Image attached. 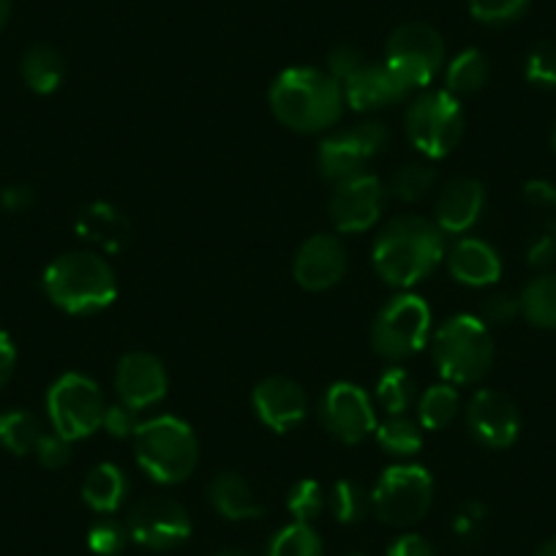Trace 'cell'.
<instances>
[{
    "instance_id": "obj_16",
    "label": "cell",
    "mask_w": 556,
    "mask_h": 556,
    "mask_svg": "<svg viewBox=\"0 0 556 556\" xmlns=\"http://www.w3.org/2000/svg\"><path fill=\"white\" fill-rule=\"evenodd\" d=\"M346 273V245L339 235L317 232L303 240L292 260V276L306 292H328Z\"/></svg>"
},
{
    "instance_id": "obj_8",
    "label": "cell",
    "mask_w": 556,
    "mask_h": 556,
    "mask_svg": "<svg viewBox=\"0 0 556 556\" xmlns=\"http://www.w3.org/2000/svg\"><path fill=\"white\" fill-rule=\"evenodd\" d=\"M434 502V478L420 464H393L379 475L371 491V513L388 527L424 521Z\"/></svg>"
},
{
    "instance_id": "obj_39",
    "label": "cell",
    "mask_w": 556,
    "mask_h": 556,
    "mask_svg": "<svg viewBox=\"0 0 556 556\" xmlns=\"http://www.w3.org/2000/svg\"><path fill=\"white\" fill-rule=\"evenodd\" d=\"M483 523H485V505L478 500H469L458 507L451 527L458 540H464V543H475V540L480 538V532H483Z\"/></svg>"
},
{
    "instance_id": "obj_6",
    "label": "cell",
    "mask_w": 556,
    "mask_h": 556,
    "mask_svg": "<svg viewBox=\"0 0 556 556\" xmlns=\"http://www.w3.org/2000/svg\"><path fill=\"white\" fill-rule=\"evenodd\" d=\"M406 137L420 156L447 159L464 137V106L453 93L424 90L406 110Z\"/></svg>"
},
{
    "instance_id": "obj_34",
    "label": "cell",
    "mask_w": 556,
    "mask_h": 556,
    "mask_svg": "<svg viewBox=\"0 0 556 556\" xmlns=\"http://www.w3.org/2000/svg\"><path fill=\"white\" fill-rule=\"evenodd\" d=\"M267 556H323V540L312 523L292 521L290 527L273 534Z\"/></svg>"
},
{
    "instance_id": "obj_49",
    "label": "cell",
    "mask_w": 556,
    "mask_h": 556,
    "mask_svg": "<svg viewBox=\"0 0 556 556\" xmlns=\"http://www.w3.org/2000/svg\"><path fill=\"white\" fill-rule=\"evenodd\" d=\"M9 17H12V0H0V30L7 28Z\"/></svg>"
},
{
    "instance_id": "obj_11",
    "label": "cell",
    "mask_w": 556,
    "mask_h": 556,
    "mask_svg": "<svg viewBox=\"0 0 556 556\" xmlns=\"http://www.w3.org/2000/svg\"><path fill=\"white\" fill-rule=\"evenodd\" d=\"M388 142L390 131L382 121H363L328 134L317 151L319 173L333 184L366 173V164L374 162Z\"/></svg>"
},
{
    "instance_id": "obj_42",
    "label": "cell",
    "mask_w": 556,
    "mask_h": 556,
    "mask_svg": "<svg viewBox=\"0 0 556 556\" xmlns=\"http://www.w3.org/2000/svg\"><path fill=\"white\" fill-rule=\"evenodd\" d=\"M139 424H142V420L137 417V409H131V406L126 404H112L106 406L104 426H101V429H104L112 440H134Z\"/></svg>"
},
{
    "instance_id": "obj_24",
    "label": "cell",
    "mask_w": 556,
    "mask_h": 556,
    "mask_svg": "<svg viewBox=\"0 0 556 556\" xmlns=\"http://www.w3.org/2000/svg\"><path fill=\"white\" fill-rule=\"evenodd\" d=\"M128 494V478L117 464H96L83 483V500L96 513H115Z\"/></svg>"
},
{
    "instance_id": "obj_29",
    "label": "cell",
    "mask_w": 556,
    "mask_h": 556,
    "mask_svg": "<svg viewBox=\"0 0 556 556\" xmlns=\"http://www.w3.org/2000/svg\"><path fill=\"white\" fill-rule=\"evenodd\" d=\"M45 437V426L28 409H9L0 415V445L14 456H28Z\"/></svg>"
},
{
    "instance_id": "obj_30",
    "label": "cell",
    "mask_w": 556,
    "mask_h": 556,
    "mask_svg": "<svg viewBox=\"0 0 556 556\" xmlns=\"http://www.w3.org/2000/svg\"><path fill=\"white\" fill-rule=\"evenodd\" d=\"M458 409H462V401L451 382L431 384L417 401V424L424 426V431H442L456 420Z\"/></svg>"
},
{
    "instance_id": "obj_14",
    "label": "cell",
    "mask_w": 556,
    "mask_h": 556,
    "mask_svg": "<svg viewBox=\"0 0 556 556\" xmlns=\"http://www.w3.org/2000/svg\"><path fill=\"white\" fill-rule=\"evenodd\" d=\"M384 202H388V189L377 175H352L336 184L328 205L330 222L341 235L368 232L382 218Z\"/></svg>"
},
{
    "instance_id": "obj_36",
    "label": "cell",
    "mask_w": 556,
    "mask_h": 556,
    "mask_svg": "<svg viewBox=\"0 0 556 556\" xmlns=\"http://www.w3.org/2000/svg\"><path fill=\"white\" fill-rule=\"evenodd\" d=\"M523 77L534 88L556 90V41H538L529 50L527 63H523Z\"/></svg>"
},
{
    "instance_id": "obj_41",
    "label": "cell",
    "mask_w": 556,
    "mask_h": 556,
    "mask_svg": "<svg viewBox=\"0 0 556 556\" xmlns=\"http://www.w3.org/2000/svg\"><path fill=\"white\" fill-rule=\"evenodd\" d=\"M34 453L45 469H63L72 462V442L66 437L55 434V431H45Z\"/></svg>"
},
{
    "instance_id": "obj_9",
    "label": "cell",
    "mask_w": 556,
    "mask_h": 556,
    "mask_svg": "<svg viewBox=\"0 0 556 556\" xmlns=\"http://www.w3.org/2000/svg\"><path fill=\"white\" fill-rule=\"evenodd\" d=\"M104 393L88 374H61L47 393V415H50L52 431L66 437L68 442L93 437L104 426Z\"/></svg>"
},
{
    "instance_id": "obj_26",
    "label": "cell",
    "mask_w": 556,
    "mask_h": 556,
    "mask_svg": "<svg viewBox=\"0 0 556 556\" xmlns=\"http://www.w3.org/2000/svg\"><path fill=\"white\" fill-rule=\"evenodd\" d=\"M521 317L534 328L556 330V273H540L518 295Z\"/></svg>"
},
{
    "instance_id": "obj_43",
    "label": "cell",
    "mask_w": 556,
    "mask_h": 556,
    "mask_svg": "<svg viewBox=\"0 0 556 556\" xmlns=\"http://www.w3.org/2000/svg\"><path fill=\"white\" fill-rule=\"evenodd\" d=\"M521 314V303L518 298L507 295V292H494L483 301V312H480V319H483L489 328H502V325H510L513 319Z\"/></svg>"
},
{
    "instance_id": "obj_20",
    "label": "cell",
    "mask_w": 556,
    "mask_h": 556,
    "mask_svg": "<svg viewBox=\"0 0 556 556\" xmlns=\"http://www.w3.org/2000/svg\"><path fill=\"white\" fill-rule=\"evenodd\" d=\"M341 88H344V101L355 112H377L409 96L406 85L384 63L374 61L363 63L352 77L341 83Z\"/></svg>"
},
{
    "instance_id": "obj_27",
    "label": "cell",
    "mask_w": 556,
    "mask_h": 556,
    "mask_svg": "<svg viewBox=\"0 0 556 556\" xmlns=\"http://www.w3.org/2000/svg\"><path fill=\"white\" fill-rule=\"evenodd\" d=\"M489 74H491L489 58H485L480 50H475V47H469V50L458 52V55L447 63L445 90L456 96V99H462V96H472L485 88Z\"/></svg>"
},
{
    "instance_id": "obj_15",
    "label": "cell",
    "mask_w": 556,
    "mask_h": 556,
    "mask_svg": "<svg viewBox=\"0 0 556 556\" xmlns=\"http://www.w3.org/2000/svg\"><path fill=\"white\" fill-rule=\"evenodd\" d=\"M467 429L483 447L507 451L521 434V412L507 393L483 388L467 404Z\"/></svg>"
},
{
    "instance_id": "obj_44",
    "label": "cell",
    "mask_w": 556,
    "mask_h": 556,
    "mask_svg": "<svg viewBox=\"0 0 556 556\" xmlns=\"http://www.w3.org/2000/svg\"><path fill=\"white\" fill-rule=\"evenodd\" d=\"M363 63H366V58H363V52L357 50V47L339 45L328 55V68H325V72H328L333 79H339V83H344V79L352 77Z\"/></svg>"
},
{
    "instance_id": "obj_33",
    "label": "cell",
    "mask_w": 556,
    "mask_h": 556,
    "mask_svg": "<svg viewBox=\"0 0 556 556\" xmlns=\"http://www.w3.org/2000/svg\"><path fill=\"white\" fill-rule=\"evenodd\" d=\"M377 404L388 415H406V409L415 401V382L401 366H390L377 379Z\"/></svg>"
},
{
    "instance_id": "obj_45",
    "label": "cell",
    "mask_w": 556,
    "mask_h": 556,
    "mask_svg": "<svg viewBox=\"0 0 556 556\" xmlns=\"http://www.w3.org/2000/svg\"><path fill=\"white\" fill-rule=\"evenodd\" d=\"M523 200L534 211L551 213V218H556V186H551L548 180H529L523 186Z\"/></svg>"
},
{
    "instance_id": "obj_3",
    "label": "cell",
    "mask_w": 556,
    "mask_h": 556,
    "mask_svg": "<svg viewBox=\"0 0 556 556\" xmlns=\"http://www.w3.org/2000/svg\"><path fill=\"white\" fill-rule=\"evenodd\" d=\"M47 298L66 314H99L117 298V276L110 262L93 251H68L47 265Z\"/></svg>"
},
{
    "instance_id": "obj_10",
    "label": "cell",
    "mask_w": 556,
    "mask_h": 556,
    "mask_svg": "<svg viewBox=\"0 0 556 556\" xmlns=\"http://www.w3.org/2000/svg\"><path fill=\"white\" fill-rule=\"evenodd\" d=\"M384 66L409 93L426 90L445 66V39L429 23L399 25L384 45Z\"/></svg>"
},
{
    "instance_id": "obj_13",
    "label": "cell",
    "mask_w": 556,
    "mask_h": 556,
    "mask_svg": "<svg viewBox=\"0 0 556 556\" xmlns=\"http://www.w3.org/2000/svg\"><path fill=\"white\" fill-rule=\"evenodd\" d=\"M319 420L333 440L361 445L377 431V409L361 384L333 382L319 401Z\"/></svg>"
},
{
    "instance_id": "obj_25",
    "label": "cell",
    "mask_w": 556,
    "mask_h": 556,
    "mask_svg": "<svg viewBox=\"0 0 556 556\" xmlns=\"http://www.w3.org/2000/svg\"><path fill=\"white\" fill-rule=\"evenodd\" d=\"M23 79L34 93L50 96L66 79V61L52 45H34L23 55Z\"/></svg>"
},
{
    "instance_id": "obj_18",
    "label": "cell",
    "mask_w": 556,
    "mask_h": 556,
    "mask_svg": "<svg viewBox=\"0 0 556 556\" xmlns=\"http://www.w3.org/2000/svg\"><path fill=\"white\" fill-rule=\"evenodd\" d=\"M251 406L267 429L276 434H287L306 417L308 395L295 379L267 377L256 382L254 393H251Z\"/></svg>"
},
{
    "instance_id": "obj_21",
    "label": "cell",
    "mask_w": 556,
    "mask_h": 556,
    "mask_svg": "<svg viewBox=\"0 0 556 556\" xmlns=\"http://www.w3.org/2000/svg\"><path fill=\"white\" fill-rule=\"evenodd\" d=\"M445 262L458 285L475 287V290L494 287L502 278L500 251L480 238H458L453 249H447Z\"/></svg>"
},
{
    "instance_id": "obj_17",
    "label": "cell",
    "mask_w": 556,
    "mask_h": 556,
    "mask_svg": "<svg viewBox=\"0 0 556 556\" xmlns=\"http://www.w3.org/2000/svg\"><path fill=\"white\" fill-rule=\"evenodd\" d=\"M115 390L121 404L131 409H151L169 393V377L164 363L151 352H128L115 368Z\"/></svg>"
},
{
    "instance_id": "obj_23",
    "label": "cell",
    "mask_w": 556,
    "mask_h": 556,
    "mask_svg": "<svg viewBox=\"0 0 556 556\" xmlns=\"http://www.w3.org/2000/svg\"><path fill=\"white\" fill-rule=\"evenodd\" d=\"M207 500L213 510L227 521H251L265 513V505L254 494L249 480L238 472H218L207 485Z\"/></svg>"
},
{
    "instance_id": "obj_40",
    "label": "cell",
    "mask_w": 556,
    "mask_h": 556,
    "mask_svg": "<svg viewBox=\"0 0 556 556\" xmlns=\"http://www.w3.org/2000/svg\"><path fill=\"white\" fill-rule=\"evenodd\" d=\"M556 260V218H545L543 227L529 238L527 262L532 267H548Z\"/></svg>"
},
{
    "instance_id": "obj_38",
    "label": "cell",
    "mask_w": 556,
    "mask_h": 556,
    "mask_svg": "<svg viewBox=\"0 0 556 556\" xmlns=\"http://www.w3.org/2000/svg\"><path fill=\"white\" fill-rule=\"evenodd\" d=\"M128 529L126 523L115 521V518H101L90 527L88 532V545L93 554L99 556H117L128 543Z\"/></svg>"
},
{
    "instance_id": "obj_53",
    "label": "cell",
    "mask_w": 556,
    "mask_h": 556,
    "mask_svg": "<svg viewBox=\"0 0 556 556\" xmlns=\"http://www.w3.org/2000/svg\"><path fill=\"white\" fill-rule=\"evenodd\" d=\"M346 556H363V554H346Z\"/></svg>"
},
{
    "instance_id": "obj_52",
    "label": "cell",
    "mask_w": 556,
    "mask_h": 556,
    "mask_svg": "<svg viewBox=\"0 0 556 556\" xmlns=\"http://www.w3.org/2000/svg\"><path fill=\"white\" fill-rule=\"evenodd\" d=\"M551 151L556 153V123H554V128H551Z\"/></svg>"
},
{
    "instance_id": "obj_7",
    "label": "cell",
    "mask_w": 556,
    "mask_h": 556,
    "mask_svg": "<svg viewBox=\"0 0 556 556\" xmlns=\"http://www.w3.org/2000/svg\"><path fill=\"white\" fill-rule=\"evenodd\" d=\"M431 336V308L420 295L401 292L390 298L371 325V344L379 357L401 363L424 352Z\"/></svg>"
},
{
    "instance_id": "obj_2",
    "label": "cell",
    "mask_w": 556,
    "mask_h": 556,
    "mask_svg": "<svg viewBox=\"0 0 556 556\" xmlns=\"http://www.w3.org/2000/svg\"><path fill=\"white\" fill-rule=\"evenodd\" d=\"M270 112L298 134L330 131L344 115V88L325 68L292 66L270 85Z\"/></svg>"
},
{
    "instance_id": "obj_32",
    "label": "cell",
    "mask_w": 556,
    "mask_h": 556,
    "mask_svg": "<svg viewBox=\"0 0 556 556\" xmlns=\"http://www.w3.org/2000/svg\"><path fill=\"white\" fill-rule=\"evenodd\" d=\"M328 507L339 523H357L371 510V494L357 480H336L328 494Z\"/></svg>"
},
{
    "instance_id": "obj_4",
    "label": "cell",
    "mask_w": 556,
    "mask_h": 556,
    "mask_svg": "<svg viewBox=\"0 0 556 556\" xmlns=\"http://www.w3.org/2000/svg\"><path fill=\"white\" fill-rule=\"evenodd\" d=\"M139 469L162 485L184 483L200 462V442L184 417L159 415L139 424L134 434Z\"/></svg>"
},
{
    "instance_id": "obj_19",
    "label": "cell",
    "mask_w": 556,
    "mask_h": 556,
    "mask_svg": "<svg viewBox=\"0 0 556 556\" xmlns=\"http://www.w3.org/2000/svg\"><path fill=\"white\" fill-rule=\"evenodd\" d=\"M485 207V189L478 178H453L440 191L434 205V224L445 235H464L480 222Z\"/></svg>"
},
{
    "instance_id": "obj_48",
    "label": "cell",
    "mask_w": 556,
    "mask_h": 556,
    "mask_svg": "<svg viewBox=\"0 0 556 556\" xmlns=\"http://www.w3.org/2000/svg\"><path fill=\"white\" fill-rule=\"evenodd\" d=\"M14 366H17V346H14L12 336L7 330H0V388H7L12 379Z\"/></svg>"
},
{
    "instance_id": "obj_22",
    "label": "cell",
    "mask_w": 556,
    "mask_h": 556,
    "mask_svg": "<svg viewBox=\"0 0 556 556\" xmlns=\"http://www.w3.org/2000/svg\"><path fill=\"white\" fill-rule=\"evenodd\" d=\"M74 227H77L79 238L99 245L106 254H117L131 240V222L121 207L110 205V202H90L88 207L79 211Z\"/></svg>"
},
{
    "instance_id": "obj_46",
    "label": "cell",
    "mask_w": 556,
    "mask_h": 556,
    "mask_svg": "<svg viewBox=\"0 0 556 556\" xmlns=\"http://www.w3.org/2000/svg\"><path fill=\"white\" fill-rule=\"evenodd\" d=\"M388 556H440V554H437V548L424 538V534L406 532V534H399V538L388 545Z\"/></svg>"
},
{
    "instance_id": "obj_12",
    "label": "cell",
    "mask_w": 556,
    "mask_h": 556,
    "mask_svg": "<svg viewBox=\"0 0 556 556\" xmlns=\"http://www.w3.org/2000/svg\"><path fill=\"white\" fill-rule=\"evenodd\" d=\"M128 538L142 548L169 551L191 538V518L180 502L169 496H146L128 510Z\"/></svg>"
},
{
    "instance_id": "obj_37",
    "label": "cell",
    "mask_w": 556,
    "mask_h": 556,
    "mask_svg": "<svg viewBox=\"0 0 556 556\" xmlns=\"http://www.w3.org/2000/svg\"><path fill=\"white\" fill-rule=\"evenodd\" d=\"M529 3L532 0H469V14L480 25L500 28V25H510L521 20L527 14Z\"/></svg>"
},
{
    "instance_id": "obj_1",
    "label": "cell",
    "mask_w": 556,
    "mask_h": 556,
    "mask_svg": "<svg viewBox=\"0 0 556 556\" xmlns=\"http://www.w3.org/2000/svg\"><path fill=\"white\" fill-rule=\"evenodd\" d=\"M445 238L447 235L431 218L415 213L390 218L374 238V270L384 285L412 290L445 262Z\"/></svg>"
},
{
    "instance_id": "obj_47",
    "label": "cell",
    "mask_w": 556,
    "mask_h": 556,
    "mask_svg": "<svg viewBox=\"0 0 556 556\" xmlns=\"http://www.w3.org/2000/svg\"><path fill=\"white\" fill-rule=\"evenodd\" d=\"M36 191L25 184H12L0 191V205L7 207L9 213H25L28 207H34Z\"/></svg>"
},
{
    "instance_id": "obj_28",
    "label": "cell",
    "mask_w": 556,
    "mask_h": 556,
    "mask_svg": "<svg viewBox=\"0 0 556 556\" xmlns=\"http://www.w3.org/2000/svg\"><path fill=\"white\" fill-rule=\"evenodd\" d=\"M377 445L395 458H412L424 451V426L409 415H388L384 424L374 431Z\"/></svg>"
},
{
    "instance_id": "obj_35",
    "label": "cell",
    "mask_w": 556,
    "mask_h": 556,
    "mask_svg": "<svg viewBox=\"0 0 556 556\" xmlns=\"http://www.w3.org/2000/svg\"><path fill=\"white\" fill-rule=\"evenodd\" d=\"M325 507H328V494H325L323 485L312 478L298 480L290 489V494H287V510H290L292 518L301 523H312L314 518L323 516Z\"/></svg>"
},
{
    "instance_id": "obj_50",
    "label": "cell",
    "mask_w": 556,
    "mask_h": 556,
    "mask_svg": "<svg viewBox=\"0 0 556 556\" xmlns=\"http://www.w3.org/2000/svg\"><path fill=\"white\" fill-rule=\"evenodd\" d=\"M534 556H556V534H554V538L545 540V543L540 545L538 554H534Z\"/></svg>"
},
{
    "instance_id": "obj_5",
    "label": "cell",
    "mask_w": 556,
    "mask_h": 556,
    "mask_svg": "<svg viewBox=\"0 0 556 556\" xmlns=\"http://www.w3.org/2000/svg\"><path fill=\"white\" fill-rule=\"evenodd\" d=\"M494 336L475 314H456L431 339V357L451 384H475L494 366Z\"/></svg>"
},
{
    "instance_id": "obj_31",
    "label": "cell",
    "mask_w": 556,
    "mask_h": 556,
    "mask_svg": "<svg viewBox=\"0 0 556 556\" xmlns=\"http://www.w3.org/2000/svg\"><path fill=\"white\" fill-rule=\"evenodd\" d=\"M437 186V173L429 164H404L393 173L388 184V197L404 202V205H415V202H424L426 197L434 191Z\"/></svg>"
},
{
    "instance_id": "obj_51",
    "label": "cell",
    "mask_w": 556,
    "mask_h": 556,
    "mask_svg": "<svg viewBox=\"0 0 556 556\" xmlns=\"http://www.w3.org/2000/svg\"><path fill=\"white\" fill-rule=\"evenodd\" d=\"M216 556H245L243 551H232V548H227V551H218Z\"/></svg>"
}]
</instances>
